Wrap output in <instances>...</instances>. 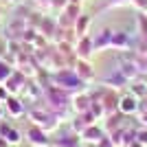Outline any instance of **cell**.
<instances>
[{"label": "cell", "instance_id": "obj_7", "mask_svg": "<svg viewBox=\"0 0 147 147\" xmlns=\"http://www.w3.org/2000/svg\"><path fill=\"white\" fill-rule=\"evenodd\" d=\"M88 24H90V18H88V16H81V18H77L75 20V33H77V35L79 37H84L86 35V31H88Z\"/></svg>", "mask_w": 147, "mask_h": 147}, {"label": "cell", "instance_id": "obj_2", "mask_svg": "<svg viewBox=\"0 0 147 147\" xmlns=\"http://www.w3.org/2000/svg\"><path fill=\"white\" fill-rule=\"evenodd\" d=\"M29 141L33 143V145H37V147L49 145V136H46V129L37 127V125H33V127L29 129Z\"/></svg>", "mask_w": 147, "mask_h": 147}, {"label": "cell", "instance_id": "obj_14", "mask_svg": "<svg viewBox=\"0 0 147 147\" xmlns=\"http://www.w3.org/2000/svg\"><path fill=\"white\" fill-rule=\"evenodd\" d=\"M2 2H11V0H2Z\"/></svg>", "mask_w": 147, "mask_h": 147}, {"label": "cell", "instance_id": "obj_9", "mask_svg": "<svg viewBox=\"0 0 147 147\" xmlns=\"http://www.w3.org/2000/svg\"><path fill=\"white\" fill-rule=\"evenodd\" d=\"M88 105H90V99L84 94V97H75V110H79V112H86L88 110Z\"/></svg>", "mask_w": 147, "mask_h": 147}, {"label": "cell", "instance_id": "obj_1", "mask_svg": "<svg viewBox=\"0 0 147 147\" xmlns=\"http://www.w3.org/2000/svg\"><path fill=\"white\" fill-rule=\"evenodd\" d=\"M31 117L35 119V125L37 127H42V129H53V127H57V119L53 117V114H44V112H37V110H33L31 112Z\"/></svg>", "mask_w": 147, "mask_h": 147}, {"label": "cell", "instance_id": "obj_8", "mask_svg": "<svg viewBox=\"0 0 147 147\" xmlns=\"http://www.w3.org/2000/svg\"><path fill=\"white\" fill-rule=\"evenodd\" d=\"M11 73H13V68L9 66L5 59H0V84H5V81L11 77Z\"/></svg>", "mask_w": 147, "mask_h": 147}, {"label": "cell", "instance_id": "obj_10", "mask_svg": "<svg viewBox=\"0 0 147 147\" xmlns=\"http://www.w3.org/2000/svg\"><path fill=\"white\" fill-rule=\"evenodd\" d=\"M68 2H70V0H51V7H53V9H55L57 13H61L64 9H66V5H68Z\"/></svg>", "mask_w": 147, "mask_h": 147}, {"label": "cell", "instance_id": "obj_5", "mask_svg": "<svg viewBox=\"0 0 147 147\" xmlns=\"http://www.w3.org/2000/svg\"><path fill=\"white\" fill-rule=\"evenodd\" d=\"M5 108L9 114H13V117H20V114H24V105H22V101L16 97H7L5 99Z\"/></svg>", "mask_w": 147, "mask_h": 147}, {"label": "cell", "instance_id": "obj_4", "mask_svg": "<svg viewBox=\"0 0 147 147\" xmlns=\"http://www.w3.org/2000/svg\"><path fill=\"white\" fill-rule=\"evenodd\" d=\"M0 134H2V138H5L7 145H18V143H20V132H18V129H13V127H9L7 123L0 125Z\"/></svg>", "mask_w": 147, "mask_h": 147}, {"label": "cell", "instance_id": "obj_11", "mask_svg": "<svg viewBox=\"0 0 147 147\" xmlns=\"http://www.w3.org/2000/svg\"><path fill=\"white\" fill-rule=\"evenodd\" d=\"M134 108H136V101H134V99H123V101H121V110H125V112H129V110H134Z\"/></svg>", "mask_w": 147, "mask_h": 147}, {"label": "cell", "instance_id": "obj_3", "mask_svg": "<svg viewBox=\"0 0 147 147\" xmlns=\"http://www.w3.org/2000/svg\"><path fill=\"white\" fill-rule=\"evenodd\" d=\"M92 49H94V44L90 42V37H88V35L79 37V42H77V46H75V51H77V55H79L81 59H88L90 53H92Z\"/></svg>", "mask_w": 147, "mask_h": 147}, {"label": "cell", "instance_id": "obj_12", "mask_svg": "<svg viewBox=\"0 0 147 147\" xmlns=\"http://www.w3.org/2000/svg\"><path fill=\"white\" fill-rule=\"evenodd\" d=\"M7 92H9L7 88H0V99H7Z\"/></svg>", "mask_w": 147, "mask_h": 147}, {"label": "cell", "instance_id": "obj_6", "mask_svg": "<svg viewBox=\"0 0 147 147\" xmlns=\"http://www.w3.org/2000/svg\"><path fill=\"white\" fill-rule=\"evenodd\" d=\"M75 75H77L81 81L90 79V77H92V68H90V64H88L86 59H79V61H77V68H75Z\"/></svg>", "mask_w": 147, "mask_h": 147}, {"label": "cell", "instance_id": "obj_13", "mask_svg": "<svg viewBox=\"0 0 147 147\" xmlns=\"http://www.w3.org/2000/svg\"><path fill=\"white\" fill-rule=\"evenodd\" d=\"M0 117H2V108H0Z\"/></svg>", "mask_w": 147, "mask_h": 147}]
</instances>
